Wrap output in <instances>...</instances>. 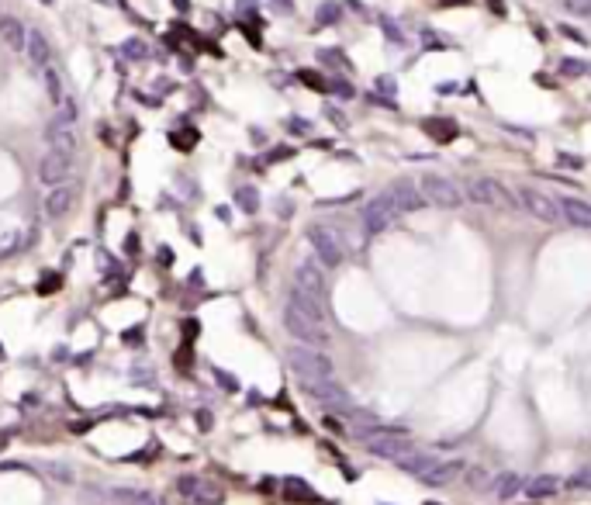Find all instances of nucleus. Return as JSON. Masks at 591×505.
<instances>
[{
	"label": "nucleus",
	"instance_id": "1",
	"mask_svg": "<svg viewBox=\"0 0 591 505\" xmlns=\"http://www.w3.org/2000/svg\"><path fill=\"white\" fill-rule=\"evenodd\" d=\"M287 367H291L297 378L304 381V388H311V384H325V381H336V367H332V360H329L318 346H304V343L291 346V350H287Z\"/></svg>",
	"mask_w": 591,
	"mask_h": 505
},
{
	"label": "nucleus",
	"instance_id": "2",
	"mask_svg": "<svg viewBox=\"0 0 591 505\" xmlns=\"http://www.w3.org/2000/svg\"><path fill=\"white\" fill-rule=\"evenodd\" d=\"M464 194L474 201V205L491 208V211L522 208V205H519V194H515V191H508L505 184H502V180H495V177H474V180L467 184Z\"/></svg>",
	"mask_w": 591,
	"mask_h": 505
},
{
	"label": "nucleus",
	"instance_id": "3",
	"mask_svg": "<svg viewBox=\"0 0 591 505\" xmlns=\"http://www.w3.org/2000/svg\"><path fill=\"white\" fill-rule=\"evenodd\" d=\"M284 329H287L297 343H304V346H325V343H329L325 322L315 319V315H308L304 308H297L294 301L284 305Z\"/></svg>",
	"mask_w": 591,
	"mask_h": 505
},
{
	"label": "nucleus",
	"instance_id": "4",
	"mask_svg": "<svg viewBox=\"0 0 591 505\" xmlns=\"http://www.w3.org/2000/svg\"><path fill=\"white\" fill-rule=\"evenodd\" d=\"M419 187H422V194H425V201L429 205H436V208H446V211H453V208H460L464 205V191L450 180V177H443V173H425L422 180H419Z\"/></svg>",
	"mask_w": 591,
	"mask_h": 505
},
{
	"label": "nucleus",
	"instance_id": "5",
	"mask_svg": "<svg viewBox=\"0 0 591 505\" xmlns=\"http://www.w3.org/2000/svg\"><path fill=\"white\" fill-rule=\"evenodd\" d=\"M308 243H311L315 256L322 260V267H339V263L346 260L342 236H339L336 229H329V225H311V229H308Z\"/></svg>",
	"mask_w": 591,
	"mask_h": 505
},
{
	"label": "nucleus",
	"instance_id": "6",
	"mask_svg": "<svg viewBox=\"0 0 591 505\" xmlns=\"http://www.w3.org/2000/svg\"><path fill=\"white\" fill-rule=\"evenodd\" d=\"M73 167H77V153H66V149H45L42 163H39V180H42L45 187L70 184Z\"/></svg>",
	"mask_w": 591,
	"mask_h": 505
},
{
	"label": "nucleus",
	"instance_id": "7",
	"mask_svg": "<svg viewBox=\"0 0 591 505\" xmlns=\"http://www.w3.org/2000/svg\"><path fill=\"white\" fill-rule=\"evenodd\" d=\"M515 194H519V205L529 211L533 218H540V222H547V225L560 222V208H557V198H550L547 191H540V187H519Z\"/></svg>",
	"mask_w": 591,
	"mask_h": 505
},
{
	"label": "nucleus",
	"instance_id": "8",
	"mask_svg": "<svg viewBox=\"0 0 591 505\" xmlns=\"http://www.w3.org/2000/svg\"><path fill=\"white\" fill-rule=\"evenodd\" d=\"M394 218H398L394 201H391L387 194H377V198H370L367 208H363V229H367V236H377V232H387V229L394 225Z\"/></svg>",
	"mask_w": 591,
	"mask_h": 505
},
{
	"label": "nucleus",
	"instance_id": "9",
	"mask_svg": "<svg viewBox=\"0 0 591 505\" xmlns=\"http://www.w3.org/2000/svg\"><path fill=\"white\" fill-rule=\"evenodd\" d=\"M387 198L394 201L398 215H412V211H422L425 205H429V201H425V194H422V187H419V184H412V180H398V184H391Z\"/></svg>",
	"mask_w": 591,
	"mask_h": 505
},
{
	"label": "nucleus",
	"instance_id": "10",
	"mask_svg": "<svg viewBox=\"0 0 591 505\" xmlns=\"http://www.w3.org/2000/svg\"><path fill=\"white\" fill-rule=\"evenodd\" d=\"M73 205H77V184H59V187H48L42 211H45V218L59 222V218H66L73 211Z\"/></svg>",
	"mask_w": 591,
	"mask_h": 505
},
{
	"label": "nucleus",
	"instance_id": "11",
	"mask_svg": "<svg viewBox=\"0 0 591 505\" xmlns=\"http://www.w3.org/2000/svg\"><path fill=\"white\" fill-rule=\"evenodd\" d=\"M557 208H560V218L574 229H591V205L574 198V194H560L557 198Z\"/></svg>",
	"mask_w": 591,
	"mask_h": 505
},
{
	"label": "nucleus",
	"instance_id": "12",
	"mask_svg": "<svg viewBox=\"0 0 591 505\" xmlns=\"http://www.w3.org/2000/svg\"><path fill=\"white\" fill-rule=\"evenodd\" d=\"M294 284L301 288V291H308V295H315V298H322V301H325V274H322V267H318L315 260L297 263Z\"/></svg>",
	"mask_w": 591,
	"mask_h": 505
},
{
	"label": "nucleus",
	"instance_id": "13",
	"mask_svg": "<svg viewBox=\"0 0 591 505\" xmlns=\"http://www.w3.org/2000/svg\"><path fill=\"white\" fill-rule=\"evenodd\" d=\"M45 142H48V149L77 153V125H70V122H63L59 115H52V122L45 125Z\"/></svg>",
	"mask_w": 591,
	"mask_h": 505
},
{
	"label": "nucleus",
	"instance_id": "14",
	"mask_svg": "<svg viewBox=\"0 0 591 505\" xmlns=\"http://www.w3.org/2000/svg\"><path fill=\"white\" fill-rule=\"evenodd\" d=\"M377 457H405L408 454V443H405V436H398V433H374V436H367L363 440Z\"/></svg>",
	"mask_w": 591,
	"mask_h": 505
},
{
	"label": "nucleus",
	"instance_id": "15",
	"mask_svg": "<svg viewBox=\"0 0 591 505\" xmlns=\"http://www.w3.org/2000/svg\"><path fill=\"white\" fill-rule=\"evenodd\" d=\"M0 42H4V49H11V52H25V42H28L25 21L4 14V18H0Z\"/></svg>",
	"mask_w": 591,
	"mask_h": 505
},
{
	"label": "nucleus",
	"instance_id": "16",
	"mask_svg": "<svg viewBox=\"0 0 591 505\" xmlns=\"http://www.w3.org/2000/svg\"><path fill=\"white\" fill-rule=\"evenodd\" d=\"M25 59L35 66V70H45V66H52V45L45 39L42 32H28V42H25Z\"/></svg>",
	"mask_w": 591,
	"mask_h": 505
},
{
	"label": "nucleus",
	"instance_id": "17",
	"mask_svg": "<svg viewBox=\"0 0 591 505\" xmlns=\"http://www.w3.org/2000/svg\"><path fill=\"white\" fill-rule=\"evenodd\" d=\"M115 502L118 505H163V499L152 495V492H142V488H118Z\"/></svg>",
	"mask_w": 591,
	"mask_h": 505
},
{
	"label": "nucleus",
	"instance_id": "18",
	"mask_svg": "<svg viewBox=\"0 0 591 505\" xmlns=\"http://www.w3.org/2000/svg\"><path fill=\"white\" fill-rule=\"evenodd\" d=\"M42 84H45V94L52 97V104H59V101L66 97V90H63V77H59V70H56V66H45V70H42Z\"/></svg>",
	"mask_w": 591,
	"mask_h": 505
},
{
	"label": "nucleus",
	"instance_id": "19",
	"mask_svg": "<svg viewBox=\"0 0 591 505\" xmlns=\"http://www.w3.org/2000/svg\"><path fill=\"white\" fill-rule=\"evenodd\" d=\"M425 132H429L432 139H439V142L457 139V125H453L450 118H429V122H425Z\"/></svg>",
	"mask_w": 591,
	"mask_h": 505
},
{
	"label": "nucleus",
	"instance_id": "20",
	"mask_svg": "<svg viewBox=\"0 0 591 505\" xmlns=\"http://www.w3.org/2000/svg\"><path fill=\"white\" fill-rule=\"evenodd\" d=\"M591 63L585 59H560V77H588Z\"/></svg>",
	"mask_w": 591,
	"mask_h": 505
},
{
	"label": "nucleus",
	"instance_id": "21",
	"mask_svg": "<svg viewBox=\"0 0 591 505\" xmlns=\"http://www.w3.org/2000/svg\"><path fill=\"white\" fill-rule=\"evenodd\" d=\"M315 21H318V25H336V21H342V7L332 4V0H329V4H322V7H318V14H315Z\"/></svg>",
	"mask_w": 591,
	"mask_h": 505
},
{
	"label": "nucleus",
	"instance_id": "22",
	"mask_svg": "<svg viewBox=\"0 0 591 505\" xmlns=\"http://www.w3.org/2000/svg\"><path fill=\"white\" fill-rule=\"evenodd\" d=\"M560 4H564L567 14H574V18H588L591 21V0H560Z\"/></svg>",
	"mask_w": 591,
	"mask_h": 505
},
{
	"label": "nucleus",
	"instance_id": "23",
	"mask_svg": "<svg viewBox=\"0 0 591 505\" xmlns=\"http://www.w3.org/2000/svg\"><path fill=\"white\" fill-rule=\"evenodd\" d=\"M297 77H301V84H304V87H315V90H329V80H322V77H318V73H311V70H301Z\"/></svg>",
	"mask_w": 591,
	"mask_h": 505
},
{
	"label": "nucleus",
	"instance_id": "24",
	"mask_svg": "<svg viewBox=\"0 0 591 505\" xmlns=\"http://www.w3.org/2000/svg\"><path fill=\"white\" fill-rule=\"evenodd\" d=\"M122 49H125L128 59H145V42H138V39H128Z\"/></svg>",
	"mask_w": 591,
	"mask_h": 505
},
{
	"label": "nucleus",
	"instance_id": "25",
	"mask_svg": "<svg viewBox=\"0 0 591 505\" xmlns=\"http://www.w3.org/2000/svg\"><path fill=\"white\" fill-rule=\"evenodd\" d=\"M329 90H332V94H339V97H353V84H349V80H339V77H332V80H329Z\"/></svg>",
	"mask_w": 591,
	"mask_h": 505
},
{
	"label": "nucleus",
	"instance_id": "26",
	"mask_svg": "<svg viewBox=\"0 0 591 505\" xmlns=\"http://www.w3.org/2000/svg\"><path fill=\"white\" fill-rule=\"evenodd\" d=\"M239 205H242L246 211H256V191L253 187H242V191H239Z\"/></svg>",
	"mask_w": 591,
	"mask_h": 505
},
{
	"label": "nucleus",
	"instance_id": "27",
	"mask_svg": "<svg viewBox=\"0 0 591 505\" xmlns=\"http://www.w3.org/2000/svg\"><path fill=\"white\" fill-rule=\"evenodd\" d=\"M318 56H322V63H332V66H346V70H349L346 56H339V52H332V49H322Z\"/></svg>",
	"mask_w": 591,
	"mask_h": 505
},
{
	"label": "nucleus",
	"instance_id": "28",
	"mask_svg": "<svg viewBox=\"0 0 591 505\" xmlns=\"http://www.w3.org/2000/svg\"><path fill=\"white\" fill-rule=\"evenodd\" d=\"M560 35H564V39H574V42H581V45L588 42V39H585L578 28H571V25H560Z\"/></svg>",
	"mask_w": 591,
	"mask_h": 505
},
{
	"label": "nucleus",
	"instance_id": "29",
	"mask_svg": "<svg viewBox=\"0 0 591 505\" xmlns=\"http://www.w3.org/2000/svg\"><path fill=\"white\" fill-rule=\"evenodd\" d=\"M14 246H18V232H11V236H4V239H0V256H4V252H11V250H14Z\"/></svg>",
	"mask_w": 591,
	"mask_h": 505
},
{
	"label": "nucleus",
	"instance_id": "30",
	"mask_svg": "<svg viewBox=\"0 0 591 505\" xmlns=\"http://www.w3.org/2000/svg\"><path fill=\"white\" fill-rule=\"evenodd\" d=\"M287 495H291V499H315V495H311L308 488H301V485H287Z\"/></svg>",
	"mask_w": 591,
	"mask_h": 505
},
{
	"label": "nucleus",
	"instance_id": "31",
	"mask_svg": "<svg viewBox=\"0 0 591 505\" xmlns=\"http://www.w3.org/2000/svg\"><path fill=\"white\" fill-rule=\"evenodd\" d=\"M380 25H384V32H387V39H391V42H405V35H401L391 21H380Z\"/></svg>",
	"mask_w": 591,
	"mask_h": 505
},
{
	"label": "nucleus",
	"instance_id": "32",
	"mask_svg": "<svg viewBox=\"0 0 591 505\" xmlns=\"http://www.w3.org/2000/svg\"><path fill=\"white\" fill-rule=\"evenodd\" d=\"M325 115H329V118H332V125H339V128H346V115H339L336 108H329V111H325Z\"/></svg>",
	"mask_w": 591,
	"mask_h": 505
},
{
	"label": "nucleus",
	"instance_id": "33",
	"mask_svg": "<svg viewBox=\"0 0 591 505\" xmlns=\"http://www.w3.org/2000/svg\"><path fill=\"white\" fill-rule=\"evenodd\" d=\"M377 87H380V90H387V94H398V87L391 84V80H384V77L377 80Z\"/></svg>",
	"mask_w": 591,
	"mask_h": 505
},
{
	"label": "nucleus",
	"instance_id": "34",
	"mask_svg": "<svg viewBox=\"0 0 591 505\" xmlns=\"http://www.w3.org/2000/svg\"><path fill=\"white\" fill-rule=\"evenodd\" d=\"M291 128H297V135H304V132H308V122H301V118H291Z\"/></svg>",
	"mask_w": 591,
	"mask_h": 505
},
{
	"label": "nucleus",
	"instance_id": "35",
	"mask_svg": "<svg viewBox=\"0 0 591 505\" xmlns=\"http://www.w3.org/2000/svg\"><path fill=\"white\" fill-rule=\"evenodd\" d=\"M273 7H277V11H294V4H291V0H273Z\"/></svg>",
	"mask_w": 591,
	"mask_h": 505
},
{
	"label": "nucleus",
	"instance_id": "36",
	"mask_svg": "<svg viewBox=\"0 0 591 505\" xmlns=\"http://www.w3.org/2000/svg\"><path fill=\"white\" fill-rule=\"evenodd\" d=\"M560 163L564 167H581V160H574V156H560Z\"/></svg>",
	"mask_w": 591,
	"mask_h": 505
},
{
	"label": "nucleus",
	"instance_id": "37",
	"mask_svg": "<svg viewBox=\"0 0 591 505\" xmlns=\"http://www.w3.org/2000/svg\"><path fill=\"white\" fill-rule=\"evenodd\" d=\"M42 4H52V0H42Z\"/></svg>",
	"mask_w": 591,
	"mask_h": 505
},
{
	"label": "nucleus",
	"instance_id": "38",
	"mask_svg": "<svg viewBox=\"0 0 591 505\" xmlns=\"http://www.w3.org/2000/svg\"><path fill=\"white\" fill-rule=\"evenodd\" d=\"M0 18H4V14H0Z\"/></svg>",
	"mask_w": 591,
	"mask_h": 505
}]
</instances>
